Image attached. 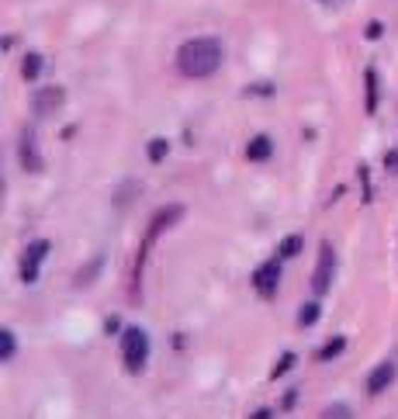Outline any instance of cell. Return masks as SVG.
<instances>
[{
	"label": "cell",
	"mask_w": 398,
	"mask_h": 419,
	"mask_svg": "<svg viewBox=\"0 0 398 419\" xmlns=\"http://www.w3.org/2000/svg\"><path fill=\"white\" fill-rule=\"evenodd\" d=\"M222 66V42L218 38H190L177 49V70L190 80L212 77Z\"/></svg>",
	"instance_id": "1"
},
{
	"label": "cell",
	"mask_w": 398,
	"mask_h": 419,
	"mask_svg": "<svg viewBox=\"0 0 398 419\" xmlns=\"http://www.w3.org/2000/svg\"><path fill=\"white\" fill-rule=\"evenodd\" d=\"M14 149H18L21 170H28V174H42V170H45V159H42V149H38V135H35L31 125H21V129H18Z\"/></svg>",
	"instance_id": "2"
},
{
	"label": "cell",
	"mask_w": 398,
	"mask_h": 419,
	"mask_svg": "<svg viewBox=\"0 0 398 419\" xmlns=\"http://www.w3.org/2000/svg\"><path fill=\"white\" fill-rule=\"evenodd\" d=\"M122 354H125L129 374H139V371L146 367V357H149V336H146L139 326H129L125 336H122Z\"/></svg>",
	"instance_id": "3"
},
{
	"label": "cell",
	"mask_w": 398,
	"mask_h": 419,
	"mask_svg": "<svg viewBox=\"0 0 398 419\" xmlns=\"http://www.w3.org/2000/svg\"><path fill=\"white\" fill-rule=\"evenodd\" d=\"M45 257H49V239H35V243L25 246V253H21V260H18V274H21L25 285H35V281H38V267H42Z\"/></svg>",
	"instance_id": "4"
},
{
	"label": "cell",
	"mask_w": 398,
	"mask_h": 419,
	"mask_svg": "<svg viewBox=\"0 0 398 419\" xmlns=\"http://www.w3.org/2000/svg\"><path fill=\"white\" fill-rule=\"evenodd\" d=\"M333 274H336V250L333 243H322L318 246V260H316V274H312V291L326 295L333 285Z\"/></svg>",
	"instance_id": "5"
},
{
	"label": "cell",
	"mask_w": 398,
	"mask_h": 419,
	"mask_svg": "<svg viewBox=\"0 0 398 419\" xmlns=\"http://www.w3.org/2000/svg\"><path fill=\"white\" fill-rule=\"evenodd\" d=\"M63 105H66V90L55 87V83L38 87V90L31 94V111H35V115H55Z\"/></svg>",
	"instance_id": "6"
},
{
	"label": "cell",
	"mask_w": 398,
	"mask_h": 419,
	"mask_svg": "<svg viewBox=\"0 0 398 419\" xmlns=\"http://www.w3.org/2000/svg\"><path fill=\"white\" fill-rule=\"evenodd\" d=\"M184 218V205H166V208H159L156 215H153V222H149V229H146V236H142V243H149L153 246V239L163 236L170 226H177Z\"/></svg>",
	"instance_id": "7"
},
{
	"label": "cell",
	"mask_w": 398,
	"mask_h": 419,
	"mask_svg": "<svg viewBox=\"0 0 398 419\" xmlns=\"http://www.w3.org/2000/svg\"><path fill=\"white\" fill-rule=\"evenodd\" d=\"M277 281H281V260L260 263L257 274H253V285H257V291H260L264 298H270V295L277 291Z\"/></svg>",
	"instance_id": "8"
},
{
	"label": "cell",
	"mask_w": 398,
	"mask_h": 419,
	"mask_svg": "<svg viewBox=\"0 0 398 419\" xmlns=\"http://www.w3.org/2000/svg\"><path fill=\"white\" fill-rule=\"evenodd\" d=\"M395 381V364L392 361H384L381 367H374L371 378H367V395H381L388 385Z\"/></svg>",
	"instance_id": "9"
},
{
	"label": "cell",
	"mask_w": 398,
	"mask_h": 419,
	"mask_svg": "<svg viewBox=\"0 0 398 419\" xmlns=\"http://www.w3.org/2000/svg\"><path fill=\"white\" fill-rule=\"evenodd\" d=\"M139 191H142V184H139V181L118 184V191H114V208L125 211V205H132L135 198H139Z\"/></svg>",
	"instance_id": "10"
},
{
	"label": "cell",
	"mask_w": 398,
	"mask_h": 419,
	"mask_svg": "<svg viewBox=\"0 0 398 419\" xmlns=\"http://www.w3.org/2000/svg\"><path fill=\"white\" fill-rule=\"evenodd\" d=\"M274 153V142L267 139V135H253V142H249V149H246V157L253 159V163H264L267 157Z\"/></svg>",
	"instance_id": "11"
},
{
	"label": "cell",
	"mask_w": 398,
	"mask_h": 419,
	"mask_svg": "<svg viewBox=\"0 0 398 419\" xmlns=\"http://www.w3.org/2000/svg\"><path fill=\"white\" fill-rule=\"evenodd\" d=\"M101 267H104V257H90V263L80 270L77 277H73V285H77V288H87V285L97 277V270H101Z\"/></svg>",
	"instance_id": "12"
},
{
	"label": "cell",
	"mask_w": 398,
	"mask_h": 419,
	"mask_svg": "<svg viewBox=\"0 0 398 419\" xmlns=\"http://www.w3.org/2000/svg\"><path fill=\"white\" fill-rule=\"evenodd\" d=\"M364 87H367V107H364V111L374 115V111H377V70H374V66L364 73Z\"/></svg>",
	"instance_id": "13"
},
{
	"label": "cell",
	"mask_w": 398,
	"mask_h": 419,
	"mask_svg": "<svg viewBox=\"0 0 398 419\" xmlns=\"http://www.w3.org/2000/svg\"><path fill=\"white\" fill-rule=\"evenodd\" d=\"M42 73V53H28L25 63H21V77L25 80H38Z\"/></svg>",
	"instance_id": "14"
},
{
	"label": "cell",
	"mask_w": 398,
	"mask_h": 419,
	"mask_svg": "<svg viewBox=\"0 0 398 419\" xmlns=\"http://www.w3.org/2000/svg\"><path fill=\"white\" fill-rule=\"evenodd\" d=\"M14 354H18L14 333L11 329H0V361H14Z\"/></svg>",
	"instance_id": "15"
},
{
	"label": "cell",
	"mask_w": 398,
	"mask_h": 419,
	"mask_svg": "<svg viewBox=\"0 0 398 419\" xmlns=\"http://www.w3.org/2000/svg\"><path fill=\"white\" fill-rule=\"evenodd\" d=\"M146 153H149V159H153V163H163V159H166V153H170V142H166V139H153V142L146 146Z\"/></svg>",
	"instance_id": "16"
},
{
	"label": "cell",
	"mask_w": 398,
	"mask_h": 419,
	"mask_svg": "<svg viewBox=\"0 0 398 419\" xmlns=\"http://www.w3.org/2000/svg\"><path fill=\"white\" fill-rule=\"evenodd\" d=\"M343 350H346V340H343V336H336V340H329L322 350H318V361H333V357H336V354H343Z\"/></svg>",
	"instance_id": "17"
},
{
	"label": "cell",
	"mask_w": 398,
	"mask_h": 419,
	"mask_svg": "<svg viewBox=\"0 0 398 419\" xmlns=\"http://www.w3.org/2000/svg\"><path fill=\"white\" fill-rule=\"evenodd\" d=\"M294 367V354H281V361L274 364V371H270V381H277V378H284L288 371Z\"/></svg>",
	"instance_id": "18"
},
{
	"label": "cell",
	"mask_w": 398,
	"mask_h": 419,
	"mask_svg": "<svg viewBox=\"0 0 398 419\" xmlns=\"http://www.w3.org/2000/svg\"><path fill=\"white\" fill-rule=\"evenodd\" d=\"M318 312H322V305H318V302H308V305L301 309V315H298V322H301V326H316Z\"/></svg>",
	"instance_id": "19"
},
{
	"label": "cell",
	"mask_w": 398,
	"mask_h": 419,
	"mask_svg": "<svg viewBox=\"0 0 398 419\" xmlns=\"http://www.w3.org/2000/svg\"><path fill=\"white\" fill-rule=\"evenodd\" d=\"M301 253V236H284L281 243V257H298Z\"/></svg>",
	"instance_id": "20"
},
{
	"label": "cell",
	"mask_w": 398,
	"mask_h": 419,
	"mask_svg": "<svg viewBox=\"0 0 398 419\" xmlns=\"http://www.w3.org/2000/svg\"><path fill=\"white\" fill-rule=\"evenodd\" d=\"M381 35H384V25H381V21H371V25L364 28V38H381Z\"/></svg>",
	"instance_id": "21"
},
{
	"label": "cell",
	"mask_w": 398,
	"mask_h": 419,
	"mask_svg": "<svg viewBox=\"0 0 398 419\" xmlns=\"http://www.w3.org/2000/svg\"><path fill=\"white\" fill-rule=\"evenodd\" d=\"M118 329H122V319H118V315H107V322H104V333H107V336H114Z\"/></svg>",
	"instance_id": "22"
},
{
	"label": "cell",
	"mask_w": 398,
	"mask_h": 419,
	"mask_svg": "<svg viewBox=\"0 0 398 419\" xmlns=\"http://www.w3.org/2000/svg\"><path fill=\"white\" fill-rule=\"evenodd\" d=\"M246 94H267V97H270L274 87H270V83H253V87H246Z\"/></svg>",
	"instance_id": "23"
},
{
	"label": "cell",
	"mask_w": 398,
	"mask_h": 419,
	"mask_svg": "<svg viewBox=\"0 0 398 419\" xmlns=\"http://www.w3.org/2000/svg\"><path fill=\"white\" fill-rule=\"evenodd\" d=\"M322 416H329V419H336V416H350V409L346 405H333L329 413H322Z\"/></svg>",
	"instance_id": "24"
},
{
	"label": "cell",
	"mask_w": 398,
	"mask_h": 419,
	"mask_svg": "<svg viewBox=\"0 0 398 419\" xmlns=\"http://www.w3.org/2000/svg\"><path fill=\"white\" fill-rule=\"evenodd\" d=\"M294 402H298V392H288V395H284V409H291Z\"/></svg>",
	"instance_id": "25"
},
{
	"label": "cell",
	"mask_w": 398,
	"mask_h": 419,
	"mask_svg": "<svg viewBox=\"0 0 398 419\" xmlns=\"http://www.w3.org/2000/svg\"><path fill=\"white\" fill-rule=\"evenodd\" d=\"M270 416H274L270 409H257V413H253V419H270Z\"/></svg>",
	"instance_id": "26"
},
{
	"label": "cell",
	"mask_w": 398,
	"mask_h": 419,
	"mask_svg": "<svg viewBox=\"0 0 398 419\" xmlns=\"http://www.w3.org/2000/svg\"><path fill=\"white\" fill-rule=\"evenodd\" d=\"M318 4H326V7H336V4H340V0H318Z\"/></svg>",
	"instance_id": "27"
}]
</instances>
